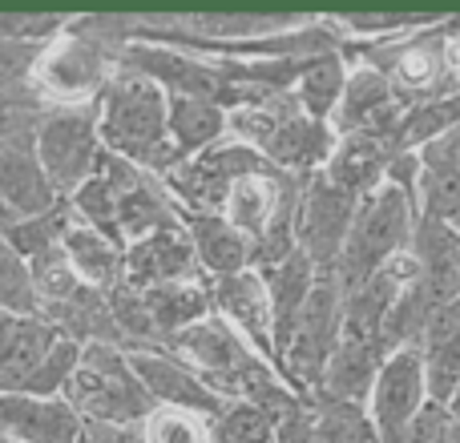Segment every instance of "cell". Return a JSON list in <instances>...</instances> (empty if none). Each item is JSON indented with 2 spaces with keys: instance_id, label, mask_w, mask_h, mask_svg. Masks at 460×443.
Instances as JSON below:
<instances>
[{
  "instance_id": "cell-17",
  "label": "cell",
  "mask_w": 460,
  "mask_h": 443,
  "mask_svg": "<svg viewBox=\"0 0 460 443\" xmlns=\"http://www.w3.org/2000/svg\"><path fill=\"white\" fill-rule=\"evenodd\" d=\"M194 278L207 274H202L199 254H194V242L186 230H166V234H154L126 246V286H134V291L194 282Z\"/></svg>"
},
{
  "instance_id": "cell-13",
  "label": "cell",
  "mask_w": 460,
  "mask_h": 443,
  "mask_svg": "<svg viewBox=\"0 0 460 443\" xmlns=\"http://www.w3.org/2000/svg\"><path fill=\"white\" fill-rule=\"evenodd\" d=\"M210 302H215V315L223 318V323H230L267 363L279 367L275 307H270L267 278H262L259 270H243V274L210 282ZM279 375H283V367H279Z\"/></svg>"
},
{
  "instance_id": "cell-20",
  "label": "cell",
  "mask_w": 460,
  "mask_h": 443,
  "mask_svg": "<svg viewBox=\"0 0 460 443\" xmlns=\"http://www.w3.org/2000/svg\"><path fill=\"white\" fill-rule=\"evenodd\" d=\"M0 202L13 206L21 218H37L53 210L57 202H65L49 182L45 166H40L37 134L0 145Z\"/></svg>"
},
{
  "instance_id": "cell-25",
  "label": "cell",
  "mask_w": 460,
  "mask_h": 443,
  "mask_svg": "<svg viewBox=\"0 0 460 443\" xmlns=\"http://www.w3.org/2000/svg\"><path fill=\"white\" fill-rule=\"evenodd\" d=\"M186 234H190L199 266L210 282L243 274V270H254L251 242H246L223 214H186Z\"/></svg>"
},
{
  "instance_id": "cell-12",
  "label": "cell",
  "mask_w": 460,
  "mask_h": 443,
  "mask_svg": "<svg viewBox=\"0 0 460 443\" xmlns=\"http://www.w3.org/2000/svg\"><path fill=\"white\" fill-rule=\"evenodd\" d=\"M356 210H359V198L343 194L340 186H332L323 174L307 178L303 210H299V250L307 254L319 274H335V270H340Z\"/></svg>"
},
{
  "instance_id": "cell-4",
  "label": "cell",
  "mask_w": 460,
  "mask_h": 443,
  "mask_svg": "<svg viewBox=\"0 0 460 443\" xmlns=\"http://www.w3.org/2000/svg\"><path fill=\"white\" fill-rule=\"evenodd\" d=\"M102 142L121 161L166 178L178 166V150L170 142V93L137 73L121 69L97 101Z\"/></svg>"
},
{
  "instance_id": "cell-6",
  "label": "cell",
  "mask_w": 460,
  "mask_h": 443,
  "mask_svg": "<svg viewBox=\"0 0 460 443\" xmlns=\"http://www.w3.org/2000/svg\"><path fill=\"white\" fill-rule=\"evenodd\" d=\"M65 399L85 423H110V428H142L146 415L158 407L126 351L102 343L85 347Z\"/></svg>"
},
{
  "instance_id": "cell-5",
  "label": "cell",
  "mask_w": 460,
  "mask_h": 443,
  "mask_svg": "<svg viewBox=\"0 0 460 443\" xmlns=\"http://www.w3.org/2000/svg\"><path fill=\"white\" fill-rule=\"evenodd\" d=\"M420 198H412L408 190L384 182L376 194H367L351 222L348 246L340 258V278L343 291H356L359 282H367L372 274H380L392 258H400L404 250H412L416 226H420Z\"/></svg>"
},
{
  "instance_id": "cell-35",
  "label": "cell",
  "mask_w": 460,
  "mask_h": 443,
  "mask_svg": "<svg viewBox=\"0 0 460 443\" xmlns=\"http://www.w3.org/2000/svg\"><path fill=\"white\" fill-rule=\"evenodd\" d=\"M315 431L319 443H384L364 404H315Z\"/></svg>"
},
{
  "instance_id": "cell-38",
  "label": "cell",
  "mask_w": 460,
  "mask_h": 443,
  "mask_svg": "<svg viewBox=\"0 0 460 443\" xmlns=\"http://www.w3.org/2000/svg\"><path fill=\"white\" fill-rule=\"evenodd\" d=\"M81 355H85V347L73 339H61L53 351L45 355V363L37 367V375L29 379V387L21 391V395H37V399H65V391H69L73 375H77L81 367Z\"/></svg>"
},
{
  "instance_id": "cell-2",
  "label": "cell",
  "mask_w": 460,
  "mask_h": 443,
  "mask_svg": "<svg viewBox=\"0 0 460 443\" xmlns=\"http://www.w3.org/2000/svg\"><path fill=\"white\" fill-rule=\"evenodd\" d=\"M166 351L174 359H182L223 404H259L279 415L307 404V399L279 375V367L267 363V359L218 315H210L207 323L182 331Z\"/></svg>"
},
{
  "instance_id": "cell-14",
  "label": "cell",
  "mask_w": 460,
  "mask_h": 443,
  "mask_svg": "<svg viewBox=\"0 0 460 443\" xmlns=\"http://www.w3.org/2000/svg\"><path fill=\"white\" fill-rule=\"evenodd\" d=\"M404 105L396 101L388 77L372 65H351L348 89H343V101L335 109L332 126L340 137L351 134H372V137H392L396 142L400 121H404Z\"/></svg>"
},
{
  "instance_id": "cell-43",
  "label": "cell",
  "mask_w": 460,
  "mask_h": 443,
  "mask_svg": "<svg viewBox=\"0 0 460 443\" xmlns=\"http://www.w3.org/2000/svg\"><path fill=\"white\" fill-rule=\"evenodd\" d=\"M279 443H319V431H315V404H299L295 412L283 415L279 423Z\"/></svg>"
},
{
  "instance_id": "cell-28",
  "label": "cell",
  "mask_w": 460,
  "mask_h": 443,
  "mask_svg": "<svg viewBox=\"0 0 460 443\" xmlns=\"http://www.w3.org/2000/svg\"><path fill=\"white\" fill-rule=\"evenodd\" d=\"M259 274L267 278L270 307H275V343H279V367H283V347H287V339H291L295 323H299L303 307H307L311 291H315L319 270L311 266V258L299 250L287 262H279V266L259 270Z\"/></svg>"
},
{
  "instance_id": "cell-3",
  "label": "cell",
  "mask_w": 460,
  "mask_h": 443,
  "mask_svg": "<svg viewBox=\"0 0 460 443\" xmlns=\"http://www.w3.org/2000/svg\"><path fill=\"white\" fill-rule=\"evenodd\" d=\"M230 137L251 145L267 166L283 174L315 178L327 169L340 134L332 121H319L295 101V93L262 97V101L230 109Z\"/></svg>"
},
{
  "instance_id": "cell-8",
  "label": "cell",
  "mask_w": 460,
  "mask_h": 443,
  "mask_svg": "<svg viewBox=\"0 0 460 443\" xmlns=\"http://www.w3.org/2000/svg\"><path fill=\"white\" fill-rule=\"evenodd\" d=\"M37 153L53 190L61 198H73L97 174V166L105 158L97 105H85V109H49V117L37 129Z\"/></svg>"
},
{
  "instance_id": "cell-41",
  "label": "cell",
  "mask_w": 460,
  "mask_h": 443,
  "mask_svg": "<svg viewBox=\"0 0 460 443\" xmlns=\"http://www.w3.org/2000/svg\"><path fill=\"white\" fill-rule=\"evenodd\" d=\"M404 443H460V420L453 415V407L429 404L420 420L412 423Z\"/></svg>"
},
{
  "instance_id": "cell-26",
  "label": "cell",
  "mask_w": 460,
  "mask_h": 443,
  "mask_svg": "<svg viewBox=\"0 0 460 443\" xmlns=\"http://www.w3.org/2000/svg\"><path fill=\"white\" fill-rule=\"evenodd\" d=\"M416 351H420L424 371H429L432 404L448 407L453 395L460 391V299L448 302V307L432 318Z\"/></svg>"
},
{
  "instance_id": "cell-40",
  "label": "cell",
  "mask_w": 460,
  "mask_h": 443,
  "mask_svg": "<svg viewBox=\"0 0 460 443\" xmlns=\"http://www.w3.org/2000/svg\"><path fill=\"white\" fill-rule=\"evenodd\" d=\"M73 13H53V8H0V40H29V45H45V40L61 37L69 29Z\"/></svg>"
},
{
  "instance_id": "cell-34",
  "label": "cell",
  "mask_w": 460,
  "mask_h": 443,
  "mask_svg": "<svg viewBox=\"0 0 460 443\" xmlns=\"http://www.w3.org/2000/svg\"><path fill=\"white\" fill-rule=\"evenodd\" d=\"M73 222H77V214H73L69 202H57V206L45 210V214L16 222V230L8 234V242L16 246V254H21L24 262H29V258H37V254H45V250H53V246H61Z\"/></svg>"
},
{
  "instance_id": "cell-21",
  "label": "cell",
  "mask_w": 460,
  "mask_h": 443,
  "mask_svg": "<svg viewBox=\"0 0 460 443\" xmlns=\"http://www.w3.org/2000/svg\"><path fill=\"white\" fill-rule=\"evenodd\" d=\"M400 145L392 137H372V134H351L340 137L332 161H327L323 178L332 186H340L343 194L364 202L367 194H376L392 174V161L400 158Z\"/></svg>"
},
{
  "instance_id": "cell-36",
  "label": "cell",
  "mask_w": 460,
  "mask_h": 443,
  "mask_svg": "<svg viewBox=\"0 0 460 443\" xmlns=\"http://www.w3.org/2000/svg\"><path fill=\"white\" fill-rule=\"evenodd\" d=\"M0 310H8V315H40L29 262L16 254V246L4 234H0Z\"/></svg>"
},
{
  "instance_id": "cell-19",
  "label": "cell",
  "mask_w": 460,
  "mask_h": 443,
  "mask_svg": "<svg viewBox=\"0 0 460 443\" xmlns=\"http://www.w3.org/2000/svg\"><path fill=\"white\" fill-rule=\"evenodd\" d=\"M392 351L380 339H356V334H343L340 351L332 355L319 391L311 399L315 404H364L372 399V387L380 379V367L388 363Z\"/></svg>"
},
{
  "instance_id": "cell-33",
  "label": "cell",
  "mask_w": 460,
  "mask_h": 443,
  "mask_svg": "<svg viewBox=\"0 0 460 443\" xmlns=\"http://www.w3.org/2000/svg\"><path fill=\"white\" fill-rule=\"evenodd\" d=\"M29 270H32V286H37L40 310H45V307H61V302H73L77 294L89 291V286L77 278V270H73L65 246H53V250L29 258Z\"/></svg>"
},
{
  "instance_id": "cell-42",
  "label": "cell",
  "mask_w": 460,
  "mask_h": 443,
  "mask_svg": "<svg viewBox=\"0 0 460 443\" xmlns=\"http://www.w3.org/2000/svg\"><path fill=\"white\" fill-rule=\"evenodd\" d=\"M40 48L29 40H0V85H29L32 65H37Z\"/></svg>"
},
{
  "instance_id": "cell-45",
  "label": "cell",
  "mask_w": 460,
  "mask_h": 443,
  "mask_svg": "<svg viewBox=\"0 0 460 443\" xmlns=\"http://www.w3.org/2000/svg\"><path fill=\"white\" fill-rule=\"evenodd\" d=\"M16 222H21V214H16V210L13 206H4V202H0V234H13V230H16Z\"/></svg>"
},
{
  "instance_id": "cell-15",
  "label": "cell",
  "mask_w": 460,
  "mask_h": 443,
  "mask_svg": "<svg viewBox=\"0 0 460 443\" xmlns=\"http://www.w3.org/2000/svg\"><path fill=\"white\" fill-rule=\"evenodd\" d=\"M129 363H134L137 379L146 383V391L158 407H182V412H199L207 420L223 415V399L170 351H137V355H129Z\"/></svg>"
},
{
  "instance_id": "cell-39",
  "label": "cell",
  "mask_w": 460,
  "mask_h": 443,
  "mask_svg": "<svg viewBox=\"0 0 460 443\" xmlns=\"http://www.w3.org/2000/svg\"><path fill=\"white\" fill-rule=\"evenodd\" d=\"M210 423L199 412H182V407H154L142 423L146 443H210Z\"/></svg>"
},
{
  "instance_id": "cell-9",
  "label": "cell",
  "mask_w": 460,
  "mask_h": 443,
  "mask_svg": "<svg viewBox=\"0 0 460 443\" xmlns=\"http://www.w3.org/2000/svg\"><path fill=\"white\" fill-rule=\"evenodd\" d=\"M267 169V161L251 150V145L223 137L218 145L202 150L199 158H186L182 166H174L162 182L174 194V202L182 206V214H223L226 198L243 178Z\"/></svg>"
},
{
  "instance_id": "cell-16",
  "label": "cell",
  "mask_w": 460,
  "mask_h": 443,
  "mask_svg": "<svg viewBox=\"0 0 460 443\" xmlns=\"http://www.w3.org/2000/svg\"><path fill=\"white\" fill-rule=\"evenodd\" d=\"M61 339L65 334L49 318L0 310V395H21Z\"/></svg>"
},
{
  "instance_id": "cell-27",
  "label": "cell",
  "mask_w": 460,
  "mask_h": 443,
  "mask_svg": "<svg viewBox=\"0 0 460 443\" xmlns=\"http://www.w3.org/2000/svg\"><path fill=\"white\" fill-rule=\"evenodd\" d=\"M61 246H65L73 270H77V278L85 286L110 294L126 282V246H118L113 238H105L102 230L85 226V222H73Z\"/></svg>"
},
{
  "instance_id": "cell-29",
  "label": "cell",
  "mask_w": 460,
  "mask_h": 443,
  "mask_svg": "<svg viewBox=\"0 0 460 443\" xmlns=\"http://www.w3.org/2000/svg\"><path fill=\"white\" fill-rule=\"evenodd\" d=\"M146 294V307L150 318L162 334V347L178 339L182 331L207 323L215 315V302H210V278H194V282H170V286H154Z\"/></svg>"
},
{
  "instance_id": "cell-10",
  "label": "cell",
  "mask_w": 460,
  "mask_h": 443,
  "mask_svg": "<svg viewBox=\"0 0 460 443\" xmlns=\"http://www.w3.org/2000/svg\"><path fill=\"white\" fill-rule=\"evenodd\" d=\"M429 404H432V391H429V371H424L420 351L416 347L392 351L388 363L380 367L372 399H367V415H372L380 439L404 443L412 423L420 420Z\"/></svg>"
},
{
  "instance_id": "cell-24",
  "label": "cell",
  "mask_w": 460,
  "mask_h": 443,
  "mask_svg": "<svg viewBox=\"0 0 460 443\" xmlns=\"http://www.w3.org/2000/svg\"><path fill=\"white\" fill-rule=\"evenodd\" d=\"M142 174L137 166H129V161H121L118 153L105 150L102 166H97V174L89 178L85 186H81L73 198H65L73 206V214L77 222H85V226L102 230L105 238H113V242L121 246L118 238V206H121V194H126V186L134 182V178Z\"/></svg>"
},
{
  "instance_id": "cell-1",
  "label": "cell",
  "mask_w": 460,
  "mask_h": 443,
  "mask_svg": "<svg viewBox=\"0 0 460 443\" xmlns=\"http://www.w3.org/2000/svg\"><path fill=\"white\" fill-rule=\"evenodd\" d=\"M137 16L126 13H73L61 37L45 40L32 65V93L49 109L97 105L110 81L121 73V53L134 40Z\"/></svg>"
},
{
  "instance_id": "cell-46",
  "label": "cell",
  "mask_w": 460,
  "mask_h": 443,
  "mask_svg": "<svg viewBox=\"0 0 460 443\" xmlns=\"http://www.w3.org/2000/svg\"><path fill=\"white\" fill-rule=\"evenodd\" d=\"M448 407H453V415H456V420H460V391H456V395H453V404H448Z\"/></svg>"
},
{
  "instance_id": "cell-23",
  "label": "cell",
  "mask_w": 460,
  "mask_h": 443,
  "mask_svg": "<svg viewBox=\"0 0 460 443\" xmlns=\"http://www.w3.org/2000/svg\"><path fill=\"white\" fill-rule=\"evenodd\" d=\"M420 214L460 230V126L420 150Z\"/></svg>"
},
{
  "instance_id": "cell-32",
  "label": "cell",
  "mask_w": 460,
  "mask_h": 443,
  "mask_svg": "<svg viewBox=\"0 0 460 443\" xmlns=\"http://www.w3.org/2000/svg\"><path fill=\"white\" fill-rule=\"evenodd\" d=\"M283 415L259 404H226L210 423V443H279Z\"/></svg>"
},
{
  "instance_id": "cell-7",
  "label": "cell",
  "mask_w": 460,
  "mask_h": 443,
  "mask_svg": "<svg viewBox=\"0 0 460 443\" xmlns=\"http://www.w3.org/2000/svg\"><path fill=\"white\" fill-rule=\"evenodd\" d=\"M343 318H348V294H343L340 278L319 274L315 291H311L307 307H303L299 323H295L291 339L283 347V379L299 391L303 399H311L319 391L332 355L343 343Z\"/></svg>"
},
{
  "instance_id": "cell-30",
  "label": "cell",
  "mask_w": 460,
  "mask_h": 443,
  "mask_svg": "<svg viewBox=\"0 0 460 443\" xmlns=\"http://www.w3.org/2000/svg\"><path fill=\"white\" fill-rule=\"evenodd\" d=\"M223 137H230V109L210 97H170V142L178 150V166Z\"/></svg>"
},
{
  "instance_id": "cell-44",
  "label": "cell",
  "mask_w": 460,
  "mask_h": 443,
  "mask_svg": "<svg viewBox=\"0 0 460 443\" xmlns=\"http://www.w3.org/2000/svg\"><path fill=\"white\" fill-rule=\"evenodd\" d=\"M81 443H146L142 428H110V423H85Z\"/></svg>"
},
{
  "instance_id": "cell-18",
  "label": "cell",
  "mask_w": 460,
  "mask_h": 443,
  "mask_svg": "<svg viewBox=\"0 0 460 443\" xmlns=\"http://www.w3.org/2000/svg\"><path fill=\"white\" fill-rule=\"evenodd\" d=\"M85 420L69 399L0 395V439L13 443H81Z\"/></svg>"
},
{
  "instance_id": "cell-37",
  "label": "cell",
  "mask_w": 460,
  "mask_h": 443,
  "mask_svg": "<svg viewBox=\"0 0 460 443\" xmlns=\"http://www.w3.org/2000/svg\"><path fill=\"white\" fill-rule=\"evenodd\" d=\"M49 117V105L32 93V85H0V145L29 137Z\"/></svg>"
},
{
  "instance_id": "cell-11",
  "label": "cell",
  "mask_w": 460,
  "mask_h": 443,
  "mask_svg": "<svg viewBox=\"0 0 460 443\" xmlns=\"http://www.w3.org/2000/svg\"><path fill=\"white\" fill-rule=\"evenodd\" d=\"M121 69L162 85L170 97H210L226 109V77L215 56L186 53V48L154 45V40H129L121 53Z\"/></svg>"
},
{
  "instance_id": "cell-22",
  "label": "cell",
  "mask_w": 460,
  "mask_h": 443,
  "mask_svg": "<svg viewBox=\"0 0 460 443\" xmlns=\"http://www.w3.org/2000/svg\"><path fill=\"white\" fill-rule=\"evenodd\" d=\"M166 230H186V214L174 202V194L166 190V182L142 169V174L126 186V194H121L118 238H121V246H134V242H142V238L166 234Z\"/></svg>"
},
{
  "instance_id": "cell-31",
  "label": "cell",
  "mask_w": 460,
  "mask_h": 443,
  "mask_svg": "<svg viewBox=\"0 0 460 443\" xmlns=\"http://www.w3.org/2000/svg\"><path fill=\"white\" fill-rule=\"evenodd\" d=\"M348 77H351V65H348V56L343 53L315 56V61H307L299 85H295V101H299L311 117L332 121L335 109H340V101H343Z\"/></svg>"
},
{
  "instance_id": "cell-47",
  "label": "cell",
  "mask_w": 460,
  "mask_h": 443,
  "mask_svg": "<svg viewBox=\"0 0 460 443\" xmlns=\"http://www.w3.org/2000/svg\"><path fill=\"white\" fill-rule=\"evenodd\" d=\"M0 443H13V439H0Z\"/></svg>"
}]
</instances>
